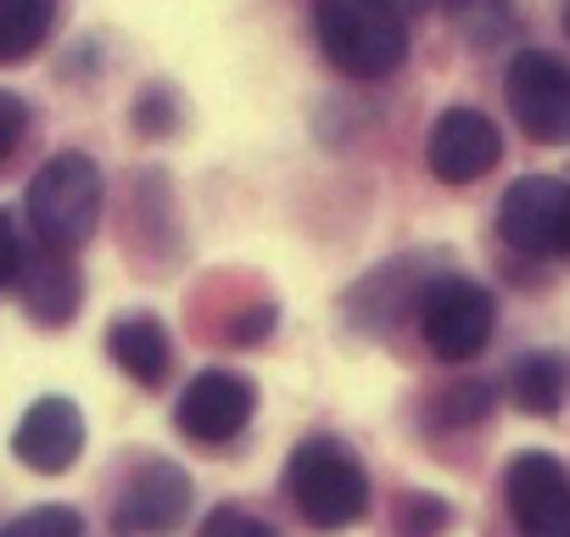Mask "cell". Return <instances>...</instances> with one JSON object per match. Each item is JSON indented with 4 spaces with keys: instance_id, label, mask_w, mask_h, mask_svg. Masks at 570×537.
Here are the masks:
<instances>
[{
    "instance_id": "cell-17",
    "label": "cell",
    "mask_w": 570,
    "mask_h": 537,
    "mask_svg": "<svg viewBox=\"0 0 570 537\" xmlns=\"http://www.w3.org/2000/svg\"><path fill=\"white\" fill-rule=\"evenodd\" d=\"M0 537H85V520L68 504H40V509L18 515L12 526H0Z\"/></svg>"
},
{
    "instance_id": "cell-3",
    "label": "cell",
    "mask_w": 570,
    "mask_h": 537,
    "mask_svg": "<svg viewBox=\"0 0 570 537\" xmlns=\"http://www.w3.org/2000/svg\"><path fill=\"white\" fill-rule=\"evenodd\" d=\"M96 213H101V168L85 152H62L29 179V224L51 252L85 246Z\"/></svg>"
},
{
    "instance_id": "cell-23",
    "label": "cell",
    "mask_w": 570,
    "mask_h": 537,
    "mask_svg": "<svg viewBox=\"0 0 570 537\" xmlns=\"http://www.w3.org/2000/svg\"><path fill=\"white\" fill-rule=\"evenodd\" d=\"M268 325H274V309H252V314L235 325V342H252V336H263Z\"/></svg>"
},
{
    "instance_id": "cell-7",
    "label": "cell",
    "mask_w": 570,
    "mask_h": 537,
    "mask_svg": "<svg viewBox=\"0 0 570 537\" xmlns=\"http://www.w3.org/2000/svg\"><path fill=\"white\" fill-rule=\"evenodd\" d=\"M509 515L520 537H570V476L553 453H514L503 476Z\"/></svg>"
},
{
    "instance_id": "cell-6",
    "label": "cell",
    "mask_w": 570,
    "mask_h": 537,
    "mask_svg": "<svg viewBox=\"0 0 570 537\" xmlns=\"http://www.w3.org/2000/svg\"><path fill=\"white\" fill-rule=\"evenodd\" d=\"M498 235L514 252L570 257V185L548 174H525L498 202Z\"/></svg>"
},
{
    "instance_id": "cell-1",
    "label": "cell",
    "mask_w": 570,
    "mask_h": 537,
    "mask_svg": "<svg viewBox=\"0 0 570 537\" xmlns=\"http://www.w3.org/2000/svg\"><path fill=\"white\" fill-rule=\"evenodd\" d=\"M314 29L325 57L353 79H386L409 57V29L392 0H314Z\"/></svg>"
},
{
    "instance_id": "cell-16",
    "label": "cell",
    "mask_w": 570,
    "mask_h": 537,
    "mask_svg": "<svg viewBox=\"0 0 570 537\" xmlns=\"http://www.w3.org/2000/svg\"><path fill=\"white\" fill-rule=\"evenodd\" d=\"M442 7H448L453 29L470 46H492L509 29V18H514V0H442Z\"/></svg>"
},
{
    "instance_id": "cell-9",
    "label": "cell",
    "mask_w": 570,
    "mask_h": 537,
    "mask_svg": "<svg viewBox=\"0 0 570 537\" xmlns=\"http://www.w3.org/2000/svg\"><path fill=\"white\" fill-rule=\"evenodd\" d=\"M252 409H257V392H252L246 375H235V370H202L179 392L174 420H179V431L190 442H229V437L246 431Z\"/></svg>"
},
{
    "instance_id": "cell-13",
    "label": "cell",
    "mask_w": 570,
    "mask_h": 537,
    "mask_svg": "<svg viewBox=\"0 0 570 537\" xmlns=\"http://www.w3.org/2000/svg\"><path fill=\"white\" fill-rule=\"evenodd\" d=\"M79 309V275H73V263L62 252H46L35 263V275H29V314L40 325H68Z\"/></svg>"
},
{
    "instance_id": "cell-5",
    "label": "cell",
    "mask_w": 570,
    "mask_h": 537,
    "mask_svg": "<svg viewBox=\"0 0 570 537\" xmlns=\"http://www.w3.org/2000/svg\"><path fill=\"white\" fill-rule=\"evenodd\" d=\"M509 113L525 140L537 146H570V68L548 51H520L503 79Z\"/></svg>"
},
{
    "instance_id": "cell-14",
    "label": "cell",
    "mask_w": 570,
    "mask_h": 537,
    "mask_svg": "<svg viewBox=\"0 0 570 537\" xmlns=\"http://www.w3.org/2000/svg\"><path fill=\"white\" fill-rule=\"evenodd\" d=\"M509 398H514V409H525V414H537V420L559 414V403H564V364H559L553 353H525V359H514V370H509Z\"/></svg>"
},
{
    "instance_id": "cell-24",
    "label": "cell",
    "mask_w": 570,
    "mask_h": 537,
    "mask_svg": "<svg viewBox=\"0 0 570 537\" xmlns=\"http://www.w3.org/2000/svg\"><path fill=\"white\" fill-rule=\"evenodd\" d=\"M564 35H570V0H564Z\"/></svg>"
},
{
    "instance_id": "cell-21",
    "label": "cell",
    "mask_w": 570,
    "mask_h": 537,
    "mask_svg": "<svg viewBox=\"0 0 570 537\" xmlns=\"http://www.w3.org/2000/svg\"><path fill=\"white\" fill-rule=\"evenodd\" d=\"M487 403H492V392H487V387H459V392L442 403V420H481V414H487Z\"/></svg>"
},
{
    "instance_id": "cell-8",
    "label": "cell",
    "mask_w": 570,
    "mask_h": 537,
    "mask_svg": "<svg viewBox=\"0 0 570 537\" xmlns=\"http://www.w3.org/2000/svg\"><path fill=\"white\" fill-rule=\"evenodd\" d=\"M503 157V135L487 113L475 107H448L436 124H431V140H425V163L442 185H470L481 179L492 163Z\"/></svg>"
},
{
    "instance_id": "cell-2",
    "label": "cell",
    "mask_w": 570,
    "mask_h": 537,
    "mask_svg": "<svg viewBox=\"0 0 570 537\" xmlns=\"http://www.w3.org/2000/svg\"><path fill=\"white\" fill-rule=\"evenodd\" d=\"M285 487H292V504L303 509V520L320 526V531H342V526L364 520V509H370L364 465L331 437H308L292 453V465H285Z\"/></svg>"
},
{
    "instance_id": "cell-22",
    "label": "cell",
    "mask_w": 570,
    "mask_h": 537,
    "mask_svg": "<svg viewBox=\"0 0 570 537\" xmlns=\"http://www.w3.org/2000/svg\"><path fill=\"white\" fill-rule=\"evenodd\" d=\"M23 268V252H18V235H12V218L0 213V286H12Z\"/></svg>"
},
{
    "instance_id": "cell-15",
    "label": "cell",
    "mask_w": 570,
    "mask_h": 537,
    "mask_svg": "<svg viewBox=\"0 0 570 537\" xmlns=\"http://www.w3.org/2000/svg\"><path fill=\"white\" fill-rule=\"evenodd\" d=\"M57 0H0V62H23L51 35Z\"/></svg>"
},
{
    "instance_id": "cell-10",
    "label": "cell",
    "mask_w": 570,
    "mask_h": 537,
    "mask_svg": "<svg viewBox=\"0 0 570 537\" xmlns=\"http://www.w3.org/2000/svg\"><path fill=\"white\" fill-rule=\"evenodd\" d=\"M190 515V476L168 459H151L112 504V526L124 537H168Z\"/></svg>"
},
{
    "instance_id": "cell-12",
    "label": "cell",
    "mask_w": 570,
    "mask_h": 537,
    "mask_svg": "<svg viewBox=\"0 0 570 537\" xmlns=\"http://www.w3.org/2000/svg\"><path fill=\"white\" fill-rule=\"evenodd\" d=\"M107 348H112L124 375H135L140 387H163L174 348H168V331H163L157 314H118L112 331H107Z\"/></svg>"
},
{
    "instance_id": "cell-18",
    "label": "cell",
    "mask_w": 570,
    "mask_h": 537,
    "mask_svg": "<svg viewBox=\"0 0 570 537\" xmlns=\"http://www.w3.org/2000/svg\"><path fill=\"white\" fill-rule=\"evenodd\" d=\"M196 537H279V531H274L268 520L246 515V509H213V515L202 520Z\"/></svg>"
},
{
    "instance_id": "cell-20",
    "label": "cell",
    "mask_w": 570,
    "mask_h": 537,
    "mask_svg": "<svg viewBox=\"0 0 570 537\" xmlns=\"http://www.w3.org/2000/svg\"><path fill=\"white\" fill-rule=\"evenodd\" d=\"M23 124H29V107L12 96V90H0V168L12 163L18 140H23Z\"/></svg>"
},
{
    "instance_id": "cell-11",
    "label": "cell",
    "mask_w": 570,
    "mask_h": 537,
    "mask_svg": "<svg viewBox=\"0 0 570 537\" xmlns=\"http://www.w3.org/2000/svg\"><path fill=\"white\" fill-rule=\"evenodd\" d=\"M12 453L40 470V476H62L79 453H85V414L68 398H40L29 403V414L12 431Z\"/></svg>"
},
{
    "instance_id": "cell-19",
    "label": "cell",
    "mask_w": 570,
    "mask_h": 537,
    "mask_svg": "<svg viewBox=\"0 0 570 537\" xmlns=\"http://www.w3.org/2000/svg\"><path fill=\"white\" fill-rule=\"evenodd\" d=\"M448 526V504L442 498H409L403 504V537H436Z\"/></svg>"
},
{
    "instance_id": "cell-4",
    "label": "cell",
    "mask_w": 570,
    "mask_h": 537,
    "mask_svg": "<svg viewBox=\"0 0 570 537\" xmlns=\"http://www.w3.org/2000/svg\"><path fill=\"white\" fill-rule=\"evenodd\" d=\"M492 325H498V309H492L487 286H475V281L436 275L420 297V331H425L431 353L448 359V364L475 359L492 342Z\"/></svg>"
}]
</instances>
